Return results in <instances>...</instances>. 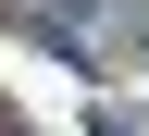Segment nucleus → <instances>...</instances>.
Here are the masks:
<instances>
[{"mask_svg": "<svg viewBox=\"0 0 149 136\" xmlns=\"http://www.w3.org/2000/svg\"><path fill=\"white\" fill-rule=\"evenodd\" d=\"M37 25H50L62 62H100L112 37H137V50H149V12H124V0H37Z\"/></svg>", "mask_w": 149, "mask_h": 136, "instance_id": "nucleus-1", "label": "nucleus"}]
</instances>
